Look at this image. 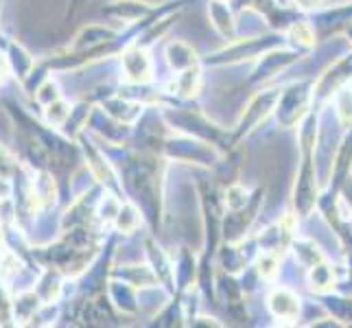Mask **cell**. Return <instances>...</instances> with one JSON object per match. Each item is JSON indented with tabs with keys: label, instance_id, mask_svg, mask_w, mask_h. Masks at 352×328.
I'll use <instances>...</instances> for the list:
<instances>
[{
	"label": "cell",
	"instance_id": "7a4b0ae2",
	"mask_svg": "<svg viewBox=\"0 0 352 328\" xmlns=\"http://www.w3.org/2000/svg\"><path fill=\"white\" fill-rule=\"evenodd\" d=\"M166 55H168V62L173 64V68H179V70L192 68V64H195V53H192L186 44H179V42L168 44Z\"/></svg>",
	"mask_w": 352,
	"mask_h": 328
},
{
	"label": "cell",
	"instance_id": "277c9868",
	"mask_svg": "<svg viewBox=\"0 0 352 328\" xmlns=\"http://www.w3.org/2000/svg\"><path fill=\"white\" fill-rule=\"evenodd\" d=\"M136 223H138V217L131 206H125V208L118 210V228L123 230V232H131V230L136 228Z\"/></svg>",
	"mask_w": 352,
	"mask_h": 328
},
{
	"label": "cell",
	"instance_id": "6da1fadb",
	"mask_svg": "<svg viewBox=\"0 0 352 328\" xmlns=\"http://www.w3.org/2000/svg\"><path fill=\"white\" fill-rule=\"evenodd\" d=\"M123 70L129 81L133 83H144L151 79V72H153V66H151V59L147 55V51L140 46H131L125 51L123 55Z\"/></svg>",
	"mask_w": 352,
	"mask_h": 328
},
{
	"label": "cell",
	"instance_id": "8992f818",
	"mask_svg": "<svg viewBox=\"0 0 352 328\" xmlns=\"http://www.w3.org/2000/svg\"><path fill=\"white\" fill-rule=\"evenodd\" d=\"M11 320V305L5 296V291L0 289V324H9Z\"/></svg>",
	"mask_w": 352,
	"mask_h": 328
},
{
	"label": "cell",
	"instance_id": "5b68a950",
	"mask_svg": "<svg viewBox=\"0 0 352 328\" xmlns=\"http://www.w3.org/2000/svg\"><path fill=\"white\" fill-rule=\"evenodd\" d=\"M68 114H70V109L66 103H51V107H48V120H51L53 125H62L68 118Z\"/></svg>",
	"mask_w": 352,
	"mask_h": 328
},
{
	"label": "cell",
	"instance_id": "ba28073f",
	"mask_svg": "<svg viewBox=\"0 0 352 328\" xmlns=\"http://www.w3.org/2000/svg\"><path fill=\"white\" fill-rule=\"evenodd\" d=\"M3 72H5V64H3V57H0V79H3Z\"/></svg>",
	"mask_w": 352,
	"mask_h": 328
},
{
	"label": "cell",
	"instance_id": "52a82bcc",
	"mask_svg": "<svg viewBox=\"0 0 352 328\" xmlns=\"http://www.w3.org/2000/svg\"><path fill=\"white\" fill-rule=\"evenodd\" d=\"M11 171V160H9V155L5 153V149H0V175H7Z\"/></svg>",
	"mask_w": 352,
	"mask_h": 328
},
{
	"label": "cell",
	"instance_id": "3957f363",
	"mask_svg": "<svg viewBox=\"0 0 352 328\" xmlns=\"http://www.w3.org/2000/svg\"><path fill=\"white\" fill-rule=\"evenodd\" d=\"M272 307L278 315H294L296 313V300L291 298L289 294H276L272 298Z\"/></svg>",
	"mask_w": 352,
	"mask_h": 328
}]
</instances>
